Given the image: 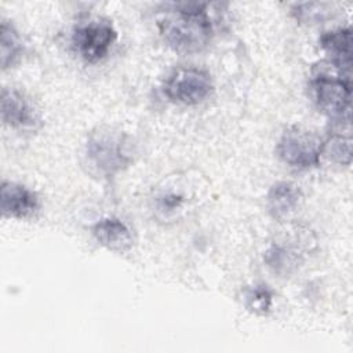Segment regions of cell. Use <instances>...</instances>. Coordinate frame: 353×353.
I'll use <instances>...</instances> for the list:
<instances>
[{
	"mask_svg": "<svg viewBox=\"0 0 353 353\" xmlns=\"http://www.w3.org/2000/svg\"><path fill=\"white\" fill-rule=\"evenodd\" d=\"M312 90L323 113L339 124H350V80L320 73L312 80Z\"/></svg>",
	"mask_w": 353,
	"mask_h": 353,
	"instance_id": "cell-3",
	"label": "cell"
},
{
	"mask_svg": "<svg viewBox=\"0 0 353 353\" xmlns=\"http://www.w3.org/2000/svg\"><path fill=\"white\" fill-rule=\"evenodd\" d=\"M185 203V194L181 192H175L171 189L160 190V193L154 199L156 211L164 216L170 218L176 214V211L182 210Z\"/></svg>",
	"mask_w": 353,
	"mask_h": 353,
	"instance_id": "cell-14",
	"label": "cell"
},
{
	"mask_svg": "<svg viewBox=\"0 0 353 353\" xmlns=\"http://www.w3.org/2000/svg\"><path fill=\"white\" fill-rule=\"evenodd\" d=\"M320 46L331 58L332 65L339 69L341 76L350 80L352 30L349 28H339L325 32L320 37Z\"/></svg>",
	"mask_w": 353,
	"mask_h": 353,
	"instance_id": "cell-8",
	"label": "cell"
},
{
	"mask_svg": "<svg viewBox=\"0 0 353 353\" xmlns=\"http://www.w3.org/2000/svg\"><path fill=\"white\" fill-rule=\"evenodd\" d=\"M1 120L10 127H28L36 120L34 112L28 99L14 88L1 91Z\"/></svg>",
	"mask_w": 353,
	"mask_h": 353,
	"instance_id": "cell-9",
	"label": "cell"
},
{
	"mask_svg": "<svg viewBox=\"0 0 353 353\" xmlns=\"http://www.w3.org/2000/svg\"><path fill=\"white\" fill-rule=\"evenodd\" d=\"M116 37L117 32L109 21L92 19L74 29L72 43L85 62L97 63L108 55Z\"/></svg>",
	"mask_w": 353,
	"mask_h": 353,
	"instance_id": "cell-5",
	"label": "cell"
},
{
	"mask_svg": "<svg viewBox=\"0 0 353 353\" xmlns=\"http://www.w3.org/2000/svg\"><path fill=\"white\" fill-rule=\"evenodd\" d=\"M265 262L276 273H287L292 266H295V256L285 247L273 244L265 252Z\"/></svg>",
	"mask_w": 353,
	"mask_h": 353,
	"instance_id": "cell-16",
	"label": "cell"
},
{
	"mask_svg": "<svg viewBox=\"0 0 353 353\" xmlns=\"http://www.w3.org/2000/svg\"><path fill=\"white\" fill-rule=\"evenodd\" d=\"M95 240L108 250L123 252L131 248L132 234L128 226L117 218H103L92 228Z\"/></svg>",
	"mask_w": 353,
	"mask_h": 353,
	"instance_id": "cell-10",
	"label": "cell"
},
{
	"mask_svg": "<svg viewBox=\"0 0 353 353\" xmlns=\"http://www.w3.org/2000/svg\"><path fill=\"white\" fill-rule=\"evenodd\" d=\"M157 26L164 41L178 52L203 50L212 34V21L205 3H172L161 11Z\"/></svg>",
	"mask_w": 353,
	"mask_h": 353,
	"instance_id": "cell-1",
	"label": "cell"
},
{
	"mask_svg": "<svg viewBox=\"0 0 353 353\" xmlns=\"http://www.w3.org/2000/svg\"><path fill=\"white\" fill-rule=\"evenodd\" d=\"M301 199V190L294 183L277 182L269 189L268 210L274 219L283 221L295 212Z\"/></svg>",
	"mask_w": 353,
	"mask_h": 353,
	"instance_id": "cell-11",
	"label": "cell"
},
{
	"mask_svg": "<svg viewBox=\"0 0 353 353\" xmlns=\"http://www.w3.org/2000/svg\"><path fill=\"white\" fill-rule=\"evenodd\" d=\"M85 156L95 172L105 178L114 176L132 160L127 137L110 130H98L88 137Z\"/></svg>",
	"mask_w": 353,
	"mask_h": 353,
	"instance_id": "cell-2",
	"label": "cell"
},
{
	"mask_svg": "<svg viewBox=\"0 0 353 353\" xmlns=\"http://www.w3.org/2000/svg\"><path fill=\"white\" fill-rule=\"evenodd\" d=\"M321 154H325L330 160L349 165L352 160V138L350 135L334 134L327 141L323 142Z\"/></svg>",
	"mask_w": 353,
	"mask_h": 353,
	"instance_id": "cell-13",
	"label": "cell"
},
{
	"mask_svg": "<svg viewBox=\"0 0 353 353\" xmlns=\"http://www.w3.org/2000/svg\"><path fill=\"white\" fill-rule=\"evenodd\" d=\"M0 210L4 216L25 219L39 210V199L23 185L4 181L0 188Z\"/></svg>",
	"mask_w": 353,
	"mask_h": 353,
	"instance_id": "cell-7",
	"label": "cell"
},
{
	"mask_svg": "<svg viewBox=\"0 0 353 353\" xmlns=\"http://www.w3.org/2000/svg\"><path fill=\"white\" fill-rule=\"evenodd\" d=\"M212 91L210 74L197 68H179L174 70L164 84V94L176 103L197 105Z\"/></svg>",
	"mask_w": 353,
	"mask_h": 353,
	"instance_id": "cell-6",
	"label": "cell"
},
{
	"mask_svg": "<svg viewBox=\"0 0 353 353\" xmlns=\"http://www.w3.org/2000/svg\"><path fill=\"white\" fill-rule=\"evenodd\" d=\"M323 150V141L309 130L294 125L287 128L277 146L279 157L288 165L310 168L319 165Z\"/></svg>",
	"mask_w": 353,
	"mask_h": 353,
	"instance_id": "cell-4",
	"label": "cell"
},
{
	"mask_svg": "<svg viewBox=\"0 0 353 353\" xmlns=\"http://www.w3.org/2000/svg\"><path fill=\"white\" fill-rule=\"evenodd\" d=\"M21 47L18 32L8 21L3 19L0 25V62L3 69L14 63L21 52Z\"/></svg>",
	"mask_w": 353,
	"mask_h": 353,
	"instance_id": "cell-12",
	"label": "cell"
},
{
	"mask_svg": "<svg viewBox=\"0 0 353 353\" xmlns=\"http://www.w3.org/2000/svg\"><path fill=\"white\" fill-rule=\"evenodd\" d=\"M244 301L248 310L256 314H266L272 307L273 295L265 285H256L245 291Z\"/></svg>",
	"mask_w": 353,
	"mask_h": 353,
	"instance_id": "cell-15",
	"label": "cell"
}]
</instances>
